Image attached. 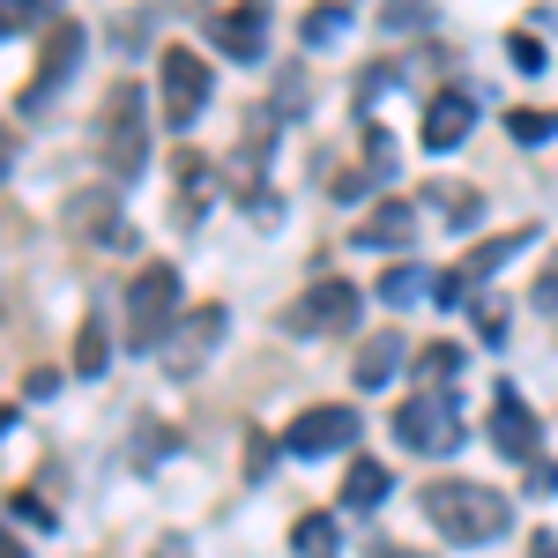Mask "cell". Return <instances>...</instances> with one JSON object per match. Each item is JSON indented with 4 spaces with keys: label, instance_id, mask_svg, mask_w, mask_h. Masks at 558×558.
Returning a JSON list of instances; mask_svg holds the SVG:
<instances>
[{
    "label": "cell",
    "instance_id": "obj_33",
    "mask_svg": "<svg viewBox=\"0 0 558 558\" xmlns=\"http://www.w3.org/2000/svg\"><path fill=\"white\" fill-rule=\"evenodd\" d=\"M529 558H558V536H551V529H536V536H529Z\"/></svg>",
    "mask_w": 558,
    "mask_h": 558
},
{
    "label": "cell",
    "instance_id": "obj_34",
    "mask_svg": "<svg viewBox=\"0 0 558 558\" xmlns=\"http://www.w3.org/2000/svg\"><path fill=\"white\" fill-rule=\"evenodd\" d=\"M149 558H186V536H157V551Z\"/></svg>",
    "mask_w": 558,
    "mask_h": 558
},
{
    "label": "cell",
    "instance_id": "obj_32",
    "mask_svg": "<svg viewBox=\"0 0 558 558\" xmlns=\"http://www.w3.org/2000/svg\"><path fill=\"white\" fill-rule=\"evenodd\" d=\"M529 492L544 499V492H558V470H544V462H529Z\"/></svg>",
    "mask_w": 558,
    "mask_h": 558
},
{
    "label": "cell",
    "instance_id": "obj_12",
    "mask_svg": "<svg viewBox=\"0 0 558 558\" xmlns=\"http://www.w3.org/2000/svg\"><path fill=\"white\" fill-rule=\"evenodd\" d=\"M216 343H223V305H194V313H186V320L172 328V350H165L172 380H186V373H202Z\"/></svg>",
    "mask_w": 558,
    "mask_h": 558
},
{
    "label": "cell",
    "instance_id": "obj_14",
    "mask_svg": "<svg viewBox=\"0 0 558 558\" xmlns=\"http://www.w3.org/2000/svg\"><path fill=\"white\" fill-rule=\"evenodd\" d=\"M492 447H499L507 462H529V454H536V417H529L521 387H499V395H492Z\"/></svg>",
    "mask_w": 558,
    "mask_h": 558
},
{
    "label": "cell",
    "instance_id": "obj_37",
    "mask_svg": "<svg viewBox=\"0 0 558 558\" xmlns=\"http://www.w3.org/2000/svg\"><path fill=\"white\" fill-rule=\"evenodd\" d=\"M0 172H8V120H0Z\"/></svg>",
    "mask_w": 558,
    "mask_h": 558
},
{
    "label": "cell",
    "instance_id": "obj_4",
    "mask_svg": "<svg viewBox=\"0 0 558 558\" xmlns=\"http://www.w3.org/2000/svg\"><path fill=\"white\" fill-rule=\"evenodd\" d=\"M395 439L417 447V454H454L462 447V402L447 387H417L402 410H395Z\"/></svg>",
    "mask_w": 558,
    "mask_h": 558
},
{
    "label": "cell",
    "instance_id": "obj_18",
    "mask_svg": "<svg viewBox=\"0 0 558 558\" xmlns=\"http://www.w3.org/2000/svg\"><path fill=\"white\" fill-rule=\"evenodd\" d=\"M395 365H402V336H395V328H380V336H365V350L350 357V373H357V387H380V380H395Z\"/></svg>",
    "mask_w": 558,
    "mask_h": 558
},
{
    "label": "cell",
    "instance_id": "obj_28",
    "mask_svg": "<svg viewBox=\"0 0 558 558\" xmlns=\"http://www.w3.org/2000/svg\"><path fill=\"white\" fill-rule=\"evenodd\" d=\"M507 52H514L521 75H536V68H544V45H536V31H514V38H507Z\"/></svg>",
    "mask_w": 558,
    "mask_h": 558
},
{
    "label": "cell",
    "instance_id": "obj_26",
    "mask_svg": "<svg viewBox=\"0 0 558 558\" xmlns=\"http://www.w3.org/2000/svg\"><path fill=\"white\" fill-rule=\"evenodd\" d=\"M425 209H447V216H462V223H476V194L439 179V186H425Z\"/></svg>",
    "mask_w": 558,
    "mask_h": 558
},
{
    "label": "cell",
    "instance_id": "obj_16",
    "mask_svg": "<svg viewBox=\"0 0 558 558\" xmlns=\"http://www.w3.org/2000/svg\"><path fill=\"white\" fill-rule=\"evenodd\" d=\"M350 239H357V246H410V239H417V202H373Z\"/></svg>",
    "mask_w": 558,
    "mask_h": 558
},
{
    "label": "cell",
    "instance_id": "obj_11",
    "mask_svg": "<svg viewBox=\"0 0 558 558\" xmlns=\"http://www.w3.org/2000/svg\"><path fill=\"white\" fill-rule=\"evenodd\" d=\"M260 38H268V0H223L209 15V45L231 60H260Z\"/></svg>",
    "mask_w": 558,
    "mask_h": 558
},
{
    "label": "cell",
    "instance_id": "obj_7",
    "mask_svg": "<svg viewBox=\"0 0 558 558\" xmlns=\"http://www.w3.org/2000/svg\"><path fill=\"white\" fill-rule=\"evenodd\" d=\"M83 68V23H52L45 31V45H38V68H31V83H23V112H45L60 89H68V75Z\"/></svg>",
    "mask_w": 558,
    "mask_h": 558
},
{
    "label": "cell",
    "instance_id": "obj_35",
    "mask_svg": "<svg viewBox=\"0 0 558 558\" xmlns=\"http://www.w3.org/2000/svg\"><path fill=\"white\" fill-rule=\"evenodd\" d=\"M0 558H23V536H8V529H0Z\"/></svg>",
    "mask_w": 558,
    "mask_h": 558
},
{
    "label": "cell",
    "instance_id": "obj_2",
    "mask_svg": "<svg viewBox=\"0 0 558 558\" xmlns=\"http://www.w3.org/2000/svg\"><path fill=\"white\" fill-rule=\"evenodd\" d=\"M97 157H105L112 179H134L142 157H149V97H142L128 75L105 89V105H97Z\"/></svg>",
    "mask_w": 558,
    "mask_h": 558
},
{
    "label": "cell",
    "instance_id": "obj_13",
    "mask_svg": "<svg viewBox=\"0 0 558 558\" xmlns=\"http://www.w3.org/2000/svg\"><path fill=\"white\" fill-rule=\"evenodd\" d=\"M476 128V105L462 97V89H439V97H425V120H417V134H425L432 157H447V149H462V134Z\"/></svg>",
    "mask_w": 558,
    "mask_h": 558
},
{
    "label": "cell",
    "instance_id": "obj_10",
    "mask_svg": "<svg viewBox=\"0 0 558 558\" xmlns=\"http://www.w3.org/2000/svg\"><path fill=\"white\" fill-rule=\"evenodd\" d=\"M350 439H357V410H350V402H313V410H299L291 432H283V447H291L299 462H313V454H343Z\"/></svg>",
    "mask_w": 558,
    "mask_h": 558
},
{
    "label": "cell",
    "instance_id": "obj_3",
    "mask_svg": "<svg viewBox=\"0 0 558 558\" xmlns=\"http://www.w3.org/2000/svg\"><path fill=\"white\" fill-rule=\"evenodd\" d=\"M172 320H179V268L172 260H142L128 283V350H165L172 343Z\"/></svg>",
    "mask_w": 558,
    "mask_h": 558
},
{
    "label": "cell",
    "instance_id": "obj_30",
    "mask_svg": "<svg viewBox=\"0 0 558 558\" xmlns=\"http://www.w3.org/2000/svg\"><path fill=\"white\" fill-rule=\"evenodd\" d=\"M536 305L558 313V246H551V260H544V276H536Z\"/></svg>",
    "mask_w": 558,
    "mask_h": 558
},
{
    "label": "cell",
    "instance_id": "obj_24",
    "mask_svg": "<svg viewBox=\"0 0 558 558\" xmlns=\"http://www.w3.org/2000/svg\"><path fill=\"white\" fill-rule=\"evenodd\" d=\"M507 134L536 149V142H551V134H558V112H536V105H514V112H507Z\"/></svg>",
    "mask_w": 558,
    "mask_h": 558
},
{
    "label": "cell",
    "instance_id": "obj_5",
    "mask_svg": "<svg viewBox=\"0 0 558 558\" xmlns=\"http://www.w3.org/2000/svg\"><path fill=\"white\" fill-rule=\"evenodd\" d=\"M157 112H165L179 134L209 112V60H202L194 45H165V60H157Z\"/></svg>",
    "mask_w": 558,
    "mask_h": 558
},
{
    "label": "cell",
    "instance_id": "obj_8",
    "mask_svg": "<svg viewBox=\"0 0 558 558\" xmlns=\"http://www.w3.org/2000/svg\"><path fill=\"white\" fill-rule=\"evenodd\" d=\"M299 336H343L350 320H357V283H343V276H320V283H305L299 299H291V313H283Z\"/></svg>",
    "mask_w": 558,
    "mask_h": 558
},
{
    "label": "cell",
    "instance_id": "obj_23",
    "mask_svg": "<svg viewBox=\"0 0 558 558\" xmlns=\"http://www.w3.org/2000/svg\"><path fill=\"white\" fill-rule=\"evenodd\" d=\"M454 373H462V350L454 343H425L417 350V387H447Z\"/></svg>",
    "mask_w": 558,
    "mask_h": 558
},
{
    "label": "cell",
    "instance_id": "obj_19",
    "mask_svg": "<svg viewBox=\"0 0 558 558\" xmlns=\"http://www.w3.org/2000/svg\"><path fill=\"white\" fill-rule=\"evenodd\" d=\"M105 365H112V336H105V320L89 313L83 328H75V380H97Z\"/></svg>",
    "mask_w": 558,
    "mask_h": 558
},
{
    "label": "cell",
    "instance_id": "obj_25",
    "mask_svg": "<svg viewBox=\"0 0 558 558\" xmlns=\"http://www.w3.org/2000/svg\"><path fill=\"white\" fill-rule=\"evenodd\" d=\"M425 283H432V276H417V268H387V276H380V299L387 305H417V299H425Z\"/></svg>",
    "mask_w": 558,
    "mask_h": 558
},
{
    "label": "cell",
    "instance_id": "obj_38",
    "mask_svg": "<svg viewBox=\"0 0 558 558\" xmlns=\"http://www.w3.org/2000/svg\"><path fill=\"white\" fill-rule=\"evenodd\" d=\"M8 425H15V410H8V402H0V432H8Z\"/></svg>",
    "mask_w": 558,
    "mask_h": 558
},
{
    "label": "cell",
    "instance_id": "obj_20",
    "mask_svg": "<svg viewBox=\"0 0 558 558\" xmlns=\"http://www.w3.org/2000/svg\"><path fill=\"white\" fill-rule=\"evenodd\" d=\"M380 499H387V470H380V462H357V470L343 476V507H350V514H365V507H380Z\"/></svg>",
    "mask_w": 558,
    "mask_h": 558
},
{
    "label": "cell",
    "instance_id": "obj_36",
    "mask_svg": "<svg viewBox=\"0 0 558 558\" xmlns=\"http://www.w3.org/2000/svg\"><path fill=\"white\" fill-rule=\"evenodd\" d=\"M179 8H194V15H216V8H223V0H179Z\"/></svg>",
    "mask_w": 558,
    "mask_h": 558
},
{
    "label": "cell",
    "instance_id": "obj_27",
    "mask_svg": "<svg viewBox=\"0 0 558 558\" xmlns=\"http://www.w3.org/2000/svg\"><path fill=\"white\" fill-rule=\"evenodd\" d=\"M239 470H246V476H268V470H276V439H268V432H246V447H239Z\"/></svg>",
    "mask_w": 558,
    "mask_h": 558
},
{
    "label": "cell",
    "instance_id": "obj_22",
    "mask_svg": "<svg viewBox=\"0 0 558 558\" xmlns=\"http://www.w3.org/2000/svg\"><path fill=\"white\" fill-rule=\"evenodd\" d=\"M291 551H299V558H336V521H328V514H305L299 529H291Z\"/></svg>",
    "mask_w": 558,
    "mask_h": 558
},
{
    "label": "cell",
    "instance_id": "obj_29",
    "mask_svg": "<svg viewBox=\"0 0 558 558\" xmlns=\"http://www.w3.org/2000/svg\"><path fill=\"white\" fill-rule=\"evenodd\" d=\"M45 0H0V31H23V23H38Z\"/></svg>",
    "mask_w": 558,
    "mask_h": 558
},
{
    "label": "cell",
    "instance_id": "obj_6",
    "mask_svg": "<svg viewBox=\"0 0 558 558\" xmlns=\"http://www.w3.org/2000/svg\"><path fill=\"white\" fill-rule=\"evenodd\" d=\"M529 239H536V231H499V239H476L454 268H439V276H432V305H462V299H470V283H492V276H499V268H507Z\"/></svg>",
    "mask_w": 558,
    "mask_h": 558
},
{
    "label": "cell",
    "instance_id": "obj_31",
    "mask_svg": "<svg viewBox=\"0 0 558 558\" xmlns=\"http://www.w3.org/2000/svg\"><path fill=\"white\" fill-rule=\"evenodd\" d=\"M476 328H484V343H499V336H507V313H499V305H476Z\"/></svg>",
    "mask_w": 558,
    "mask_h": 558
},
{
    "label": "cell",
    "instance_id": "obj_21",
    "mask_svg": "<svg viewBox=\"0 0 558 558\" xmlns=\"http://www.w3.org/2000/svg\"><path fill=\"white\" fill-rule=\"evenodd\" d=\"M350 31V8L343 0H320V8H305V23H299V38L305 45H328V38H343Z\"/></svg>",
    "mask_w": 558,
    "mask_h": 558
},
{
    "label": "cell",
    "instance_id": "obj_9",
    "mask_svg": "<svg viewBox=\"0 0 558 558\" xmlns=\"http://www.w3.org/2000/svg\"><path fill=\"white\" fill-rule=\"evenodd\" d=\"M60 223H68L83 246H128V239H134V223L120 216V194H112V186H83V194H68V202H60Z\"/></svg>",
    "mask_w": 558,
    "mask_h": 558
},
{
    "label": "cell",
    "instance_id": "obj_1",
    "mask_svg": "<svg viewBox=\"0 0 558 558\" xmlns=\"http://www.w3.org/2000/svg\"><path fill=\"white\" fill-rule=\"evenodd\" d=\"M425 521L447 536V544H499L507 529H514V507H507V492H492V484H470V476H439L425 484Z\"/></svg>",
    "mask_w": 558,
    "mask_h": 558
},
{
    "label": "cell",
    "instance_id": "obj_17",
    "mask_svg": "<svg viewBox=\"0 0 558 558\" xmlns=\"http://www.w3.org/2000/svg\"><path fill=\"white\" fill-rule=\"evenodd\" d=\"M172 172H179V231H186V223H202V209H209V157L202 149H179Z\"/></svg>",
    "mask_w": 558,
    "mask_h": 558
},
{
    "label": "cell",
    "instance_id": "obj_15",
    "mask_svg": "<svg viewBox=\"0 0 558 558\" xmlns=\"http://www.w3.org/2000/svg\"><path fill=\"white\" fill-rule=\"evenodd\" d=\"M387 172H395V142H387V128H365V157H357V172H336V202L387 186Z\"/></svg>",
    "mask_w": 558,
    "mask_h": 558
}]
</instances>
